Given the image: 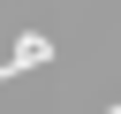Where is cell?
Instances as JSON below:
<instances>
[{
    "instance_id": "cell-2",
    "label": "cell",
    "mask_w": 121,
    "mask_h": 114,
    "mask_svg": "<svg viewBox=\"0 0 121 114\" xmlns=\"http://www.w3.org/2000/svg\"><path fill=\"white\" fill-rule=\"evenodd\" d=\"M106 114H121V106H106Z\"/></svg>"
},
{
    "instance_id": "cell-1",
    "label": "cell",
    "mask_w": 121,
    "mask_h": 114,
    "mask_svg": "<svg viewBox=\"0 0 121 114\" xmlns=\"http://www.w3.org/2000/svg\"><path fill=\"white\" fill-rule=\"evenodd\" d=\"M45 61H53V38H45V30H23V46H15L8 61H0V76H23V68H45Z\"/></svg>"
}]
</instances>
